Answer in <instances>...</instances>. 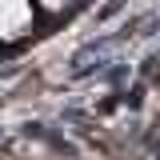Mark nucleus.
<instances>
[{
	"mask_svg": "<svg viewBox=\"0 0 160 160\" xmlns=\"http://www.w3.org/2000/svg\"><path fill=\"white\" fill-rule=\"evenodd\" d=\"M32 0H0V40L4 44H12V40L28 36L32 32Z\"/></svg>",
	"mask_w": 160,
	"mask_h": 160,
	"instance_id": "nucleus-1",
	"label": "nucleus"
},
{
	"mask_svg": "<svg viewBox=\"0 0 160 160\" xmlns=\"http://www.w3.org/2000/svg\"><path fill=\"white\" fill-rule=\"evenodd\" d=\"M40 4H48V8H64V4H72V0H40Z\"/></svg>",
	"mask_w": 160,
	"mask_h": 160,
	"instance_id": "nucleus-2",
	"label": "nucleus"
}]
</instances>
